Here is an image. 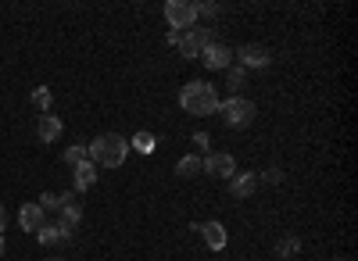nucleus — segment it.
<instances>
[{"instance_id":"nucleus-23","label":"nucleus","mask_w":358,"mask_h":261,"mask_svg":"<svg viewBox=\"0 0 358 261\" xmlns=\"http://www.w3.org/2000/svg\"><path fill=\"white\" fill-rule=\"evenodd\" d=\"M215 15H219L215 0H201V4H197V18H215Z\"/></svg>"},{"instance_id":"nucleus-10","label":"nucleus","mask_w":358,"mask_h":261,"mask_svg":"<svg viewBox=\"0 0 358 261\" xmlns=\"http://www.w3.org/2000/svg\"><path fill=\"white\" fill-rule=\"evenodd\" d=\"M97 186V165L94 161H83L79 168H72V190L76 193H86Z\"/></svg>"},{"instance_id":"nucleus-15","label":"nucleus","mask_w":358,"mask_h":261,"mask_svg":"<svg viewBox=\"0 0 358 261\" xmlns=\"http://www.w3.org/2000/svg\"><path fill=\"white\" fill-rule=\"evenodd\" d=\"M248 68H241V65H229L226 68V86H229V94L233 97H241V90H244V86H248Z\"/></svg>"},{"instance_id":"nucleus-11","label":"nucleus","mask_w":358,"mask_h":261,"mask_svg":"<svg viewBox=\"0 0 358 261\" xmlns=\"http://www.w3.org/2000/svg\"><path fill=\"white\" fill-rule=\"evenodd\" d=\"M47 222V215H43V208L36 204H22V211H18V225H22V233H36V229Z\"/></svg>"},{"instance_id":"nucleus-1","label":"nucleus","mask_w":358,"mask_h":261,"mask_svg":"<svg viewBox=\"0 0 358 261\" xmlns=\"http://www.w3.org/2000/svg\"><path fill=\"white\" fill-rule=\"evenodd\" d=\"M219 90L208 79H194L179 90V107L187 114H197V119H208V114H219Z\"/></svg>"},{"instance_id":"nucleus-18","label":"nucleus","mask_w":358,"mask_h":261,"mask_svg":"<svg viewBox=\"0 0 358 261\" xmlns=\"http://www.w3.org/2000/svg\"><path fill=\"white\" fill-rule=\"evenodd\" d=\"M33 104L40 107V114H50V104H54L50 86H36V90H33Z\"/></svg>"},{"instance_id":"nucleus-22","label":"nucleus","mask_w":358,"mask_h":261,"mask_svg":"<svg viewBox=\"0 0 358 261\" xmlns=\"http://www.w3.org/2000/svg\"><path fill=\"white\" fill-rule=\"evenodd\" d=\"M129 147H136V151H143V154H151V151H155V136H151V133H136Z\"/></svg>"},{"instance_id":"nucleus-14","label":"nucleus","mask_w":358,"mask_h":261,"mask_svg":"<svg viewBox=\"0 0 358 261\" xmlns=\"http://www.w3.org/2000/svg\"><path fill=\"white\" fill-rule=\"evenodd\" d=\"M255 186H258V176H255V172H236V176L229 179V193H233L236 200L251 197V193H255Z\"/></svg>"},{"instance_id":"nucleus-12","label":"nucleus","mask_w":358,"mask_h":261,"mask_svg":"<svg viewBox=\"0 0 358 261\" xmlns=\"http://www.w3.org/2000/svg\"><path fill=\"white\" fill-rule=\"evenodd\" d=\"M72 197H76L72 190H43V193H40V200H36V204L43 208V215H50V211H62V208L69 204Z\"/></svg>"},{"instance_id":"nucleus-28","label":"nucleus","mask_w":358,"mask_h":261,"mask_svg":"<svg viewBox=\"0 0 358 261\" xmlns=\"http://www.w3.org/2000/svg\"><path fill=\"white\" fill-rule=\"evenodd\" d=\"M47 261H69V258H47Z\"/></svg>"},{"instance_id":"nucleus-16","label":"nucleus","mask_w":358,"mask_h":261,"mask_svg":"<svg viewBox=\"0 0 358 261\" xmlns=\"http://www.w3.org/2000/svg\"><path fill=\"white\" fill-rule=\"evenodd\" d=\"M176 176L179 179H194V176H201V158L197 154H183L176 161Z\"/></svg>"},{"instance_id":"nucleus-2","label":"nucleus","mask_w":358,"mask_h":261,"mask_svg":"<svg viewBox=\"0 0 358 261\" xmlns=\"http://www.w3.org/2000/svg\"><path fill=\"white\" fill-rule=\"evenodd\" d=\"M126 154H129V140L118 136V133H101V136L90 140V147H86V158L97 168H118L126 161Z\"/></svg>"},{"instance_id":"nucleus-17","label":"nucleus","mask_w":358,"mask_h":261,"mask_svg":"<svg viewBox=\"0 0 358 261\" xmlns=\"http://www.w3.org/2000/svg\"><path fill=\"white\" fill-rule=\"evenodd\" d=\"M36 240H40L43 247H54V244H62V229H57V225L47 218V222L36 229Z\"/></svg>"},{"instance_id":"nucleus-3","label":"nucleus","mask_w":358,"mask_h":261,"mask_svg":"<svg viewBox=\"0 0 358 261\" xmlns=\"http://www.w3.org/2000/svg\"><path fill=\"white\" fill-rule=\"evenodd\" d=\"M219 114H222V122H226L229 129H248V126L255 122L258 107H255L248 97H229V100L219 104Z\"/></svg>"},{"instance_id":"nucleus-5","label":"nucleus","mask_w":358,"mask_h":261,"mask_svg":"<svg viewBox=\"0 0 358 261\" xmlns=\"http://www.w3.org/2000/svg\"><path fill=\"white\" fill-rule=\"evenodd\" d=\"M208 43H215V29L194 25V29H187V33H179V54H183L187 61H194V57H201V50H204Z\"/></svg>"},{"instance_id":"nucleus-20","label":"nucleus","mask_w":358,"mask_h":261,"mask_svg":"<svg viewBox=\"0 0 358 261\" xmlns=\"http://www.w3.org/2000/svg\"><path fill=\"white\" fill-rule=\"evenodd\" d=\"M297 251H301V240H297V237H283V240L276 244V254H280V258H294Z\"/></svg>"},{"instance_id":"nucleus-9","label":"nucleus","mask_w":358,"mask_h":261,"mask_svg":"<svg viewBox=\"0 0 358 261\" xmlns=\"http://www.w3.org/2000/svg\"><path fill=\"white\" fill-rule=\"evenodd\" d=\"M197 233H201V240H204V247L208 251H226V225L222 222H201V225H194Z\"/></svg>"},{"instance_id":"nucleus-26","label":"nucleus","mask_w":358,"mask_h":261,"mask_svg":"<svg viewBox=\"0 0 358 261\" xmlns=\"http://www.w3.org/2000/svg\"><path fill=\"white\" fill-rule=\"evenodd\" d=\"M165 43H169V47H179V33H172V29H169V36H165Z\"/></svg>"},{"instance_id":"nucleus-24","label":"nucleus","mask_w":358,"mask_h":261,"mask_svg":"<svg viewBox=\"0 0 358 261\" xmlns=\"http://www.w3.org/2000/svg\"><path fill=\"white\" fill-rule=\"evenodd\" d=\"M194 143H197V147H201L204 154H208V147H212V140H208V133H197V136H194Z\"/></svg>"},{"instance_id":"nucleus-21","label":"nucleus","mask_w":358,"mask_h":261,"mask_svg":"<svg viewBox=\"0 0 358 261\" xmlns=\"http://www.w3.org/2000/svg\"><path fill=\"white\" fill-rule=\"evenodd\" d=\"M258 179H262V183H268V186H280V183H283L287 176H283V168H280V165H268V168L262 172Z\"/></svg>"},{"instance_id":"nucleus-19","label":"nucleus","mask_w":358,"mask_h":261,"mask_svg":"<svg viewBox=\"0 0 358 261\" xmlns=\"http://www.w3.org/2000/svg\"><path fill=\"white\" fill-rule=\"evenodd\" d=\"M65 161H69L72 168H79L83 161H90V158H86V147H83V143H72V147H65Z\"/></svg>"},{"instance_id":"nucleus-6","label":"nucleus","mask_w":358,"mask_h":261,"mask_svg":"<svg viewBox=\"0 0 358 261\" xmlns=\"http://www.w3.org/2000/svg\"><path fill=\"white\" fill-rule=\"evenodd\" d=\"M201 172H208V176H215V179H233L236 176V158L226 154V151H208L201 158Z\"/></svg>"},{"instance_id":"nucleus-7","label":"nucleus","mask_w":358,"mask_h":261,"mask_svg":"<svg viewBox=\"0 0 358 261\" xmlns=\"http://www.w3.org/2000/svg\"><path fill=\"white\" fill-rule=\"evenodd\" d=\"M233 57H236V65L248 68V72H251V68H268V65H273V50H268V47H258V43L236 47Z\"/></svg>"},{"instance_id":"nucleus-13","label":"nucleus","mask_w":358,"mask_h":261,"mask_svg":"<svg viewBox=\"0 0 358 261\" xmlns=\"http://www.w3.org/2000/svg\"><path fill=\"white\" fill-rule=\"evenodd\" d=\"M62 133H65V126H62V119H57V114H40V126H36L40 143H54V140H62Z\"/></svg>"},{"instance_id":"nucleus-25","label":"nucleus","mask_w":358,"mask_h":261,"mask_svg":"<svg viewBox=\"0 0 358 261\" xmlns=\"http://www.w3.org/2000/svg\"><path fill=\"white\" fill-rule=\"evenodd\" d=\"M4 229H8V211H4V204H0V237H4Z\"/></svg>"},{"instance_id":"nucleus-8","label":"nucleus","mask_w":358,"mask_h":261,"mask_svg":"<svg viewBox=\"0 0 358 261\" xmlns=\"http://www.w3.org/2000/svg\"><path fill=\"white\" fill-rule=\"evenodd\" d=\"M201 65H204L208 72H226V68L233 65V47H226L222 40L208 43V47L201 50Z\"/></svg>"},{"instance_id":"nucleus-27","label":"nucleus","mask_w":358,"mask_h":261,"mask_svg":"<svg viewBox=\"0 0 358 261\" xmlns=\"http://www.w3.org/2000/svg\"><path fill=\"white\" fill-rule=\"evenodd\" d=\"M8 251V244H4V237H0V254H4Z\"/></svg>"},{"instance_id":"nucleus-4","label":"nucleus","mask_w":358,"mask_h":261,"mask_svg":"<svg viewBox=\"0 0 358 261\" xmlns=\"http://www.w3.org/2000/svg\"><path fill=\"white\" fill-rule=\"evenodd\" d=\"M165 22L172 33H187L197 25V4L194 0H165Z\"/></svg>"}]
</instances>
